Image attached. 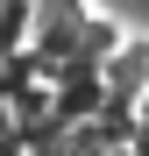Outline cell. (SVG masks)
I'll list each match as a JSON object with an SVG mask.
<instances>
[{"mask_svg": "<svg viewBox=\"0 0 149 156\" xmlns=\"http://www.w3.org/2000/svg\"><path fill=\"white\" fill-rule=\"evenodd\" d=\"M85 0H36V14H29V50L57 71L71 50H78V36H85Z\"/></svg>", "mask_w": 149, "mask_h": 156, "instance_id": "obj_1", "label": "cell"}]
</instances>
